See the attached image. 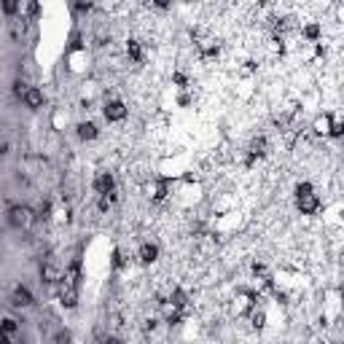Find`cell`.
I'll use <instances>...</instances> for the list:
<instances>
[{
  "instance_id": "obj_19",
  "label": "cell",
  "mask_w": 344,
  "mask_h": 344,
  "mask_svg": "<svg viewBox=\"0 0 344 344\" xmlns=\"http://www.w3.org/2000/svg\"><path fill=\"white\" fill-rule=\"evenodd\" d=\"M296 194H298V196H306V194H312V186L310 183H301L298 188H296Z\"/></svg>"
},
{
  "instance_id": "obj_16",
  "label": "cell",
  "mask_w": 344,
  "mask_h": 344,
  "mask_svg": "<svg viewBox=\"0 0 344 344\" xmlns=\"http://www.w3.org/2000/svg\"><path fill=\"white\" fill-rule=\"evenodd\" d=\"M70 339H73L70 331H60V334H56V344H70Z\"/></svg>"
},
{
  "instance_id": "obj_22",
  "label": "cell",
  "mask_w": 344,
  "mask_h": 344,
  "mask_svg": "<svg viewBox=\"0 0 344 344\" xmlns=\"http://www.w3.org/2000/svg\"><path fill=\"white\" fill-rule=\"evenodd\" d=\"M3 154H8V142H0V156Z\"/></svg>"
},
{
  "instance_id": "obj_21",
  "label": "cell",
  "mask_w": 344,
  "mask_h": 344,
  "mask_svg": "<svg viewBox=\"0 0 344 344\" xmlns=\"http://www.w3.org/2000/svg\"><path fill=\"white\" fill-rule=\"evenodd\" d=\"M76 8H78V11H89V8H92V3H78Z\"/></svg>"
},
{
  "instance_id": "obj_1",
  "label": "cell",
  "mask_w": 344,
  "mask_h": 344,
  "mask_svg": "<svg viewBox=\"0 0 344 344\" xmlns=\"http://www.w3.org/2000/svg\"><path fill=\"white\" fill-rule=\"evenodd\" d=\"M8 220H11V226L24 228L32 220V210H30V207H24V204H16V207H11V210H8Z\"/></svg>"
},
{
  "instance_id": "obj_4",
  "label": "cell",
  "mask_w": 344,
  "mask_h": 344,
  "mask_svg": "<svg viewBox=\"0 0 344 344\" xmlns=\"http://www.w3.org/2000/svg\"><path fill=\"white\" fill-rule=\"evenodd\" d=\"M298 210L304 212V215H312V212H318V207H320V199L314 196V194H306V196H298Z\"/></svg>"
},
{
  "instance_id": "obj_10",
  "label": "cell",
  "mask_w": 344,
  "mask_h": 344,
  "mask_svg": "<svg viewBox=\"0 0 344 344\" xmlns=\"http://www.w3.org/2000/svg\"><path fill=\"white\" fill-rule=\"evenodd\" d=\"M40 274H43V280H46V282H56V280H60V269L52 266V264H46V266L40 269Z\"/></svg>"
},
{
  "instance_id": "obj_7",
  "label": "cell",
  "mask_w": 344,
  "mask_h": 344,
  "mask_svg": "<svg viewBox=\"0 0 344 344\" xmlns=\"http://www.w3.org/2000/svg\"><path fill=\"white\" fill-rule=\"evenodd\" d=\"M156 258H159V248L150 245V242H146V245L140 248V261H142V264H154Z\"/></svg>"
},
{
  "instance_id": "obj_18",
  "label": "cell",
  "mask_w": 344,
  "mask_h": 344,
  "mask_svg": "<svg viewBox=\"0 0 344 344\" xmlns=\"http://www.w3.org/2000/svg\"><path fill=\"white\" fill-rule=\"evenodd\" d=\"M16 8H19V6L14 3V0H6V3H3V11L6 14H16Z\"/></svg>"
},
{
  "instance_id": "obj_5",
  "label": "cell",
  "mask_w": 344,
  "mask_h": 344,
  "mask_svg": "<svg viewBox=\"0 0 344 344\" xmlns=\"http://www.w3.org/2000/svg\"><path fill=\"white\" fill-rule=\"evenodd\" d=\"M94 191H97V194H102V196L113 194V178L108 175V172H100V175L94 178Z\"/></svg>"
},
{
  "instance_id": "obj_8",
  "label": "cell",
  "mask_w": 344,
  "mask_h": 344,
  "mask_svg": "<svg viewBox=\"0 0 344 344\" xmlns=\"http://www.w3.org/2000/svg\"><path fill=\"white\" fill-rule=\"evenodd\" d=\"M24 105L27 108H40L43 105V92L40 89H27L24 92Z\"/></svg>"
},
{
  "instance_id": "obj_2",
  "label": "cell",
  "mask_w": 344,
  "mask_h": 344,
  "mask_svg": "<svg viewBox=\"0 0 344 344\" xmlns=\"http://www.w3.org/2000/svg\"><path fill=\"white\" fill-rule=\"evenodd\" d=\"M126 116V105L121 102V100H110V102L105 105V118L108 121H121Z\"/></svg>"
},
{
  "instance_id": "obj_6",
  "label": "cell",
  "mask_w": 344,
  "mask_h": 344,
  "mask_svg": "<svg viewBox=\"0 0 344 344\" xmlns=\"http://www.w3.org/2000/svg\"><path fill=\"white\" fill-rule=\"evenodd\" d=\"M14 304L16 306H30L32 304V293L27 288H22V285H16V288H14Z\"/></svg>"
},
{
  "instance_id": "obj_15",
  "label": "cell",
  "mask_w": 344,
  "mask_h": 344,
  "mask_svg": "<svg viewBox=\"0 0 344 344\" xmlns=\"http://www.w3.org/2000/svg\"><path fill=\"white\" fill-rule=\"evenodd\" d=\"M264 320H266V314H264V312H256V314H253V328H264Z\"/></svg>"
},
{
  "instance_id": "obj_3",
  "label": "cell",
  "mask_w": 344,
  "mask_h": 344,
  "mask_svg": "<svg viewBox=\"0 0 344 344\" xmlns=\"http://www.w3.org/2000/svg\"><path fill=\"white\" fill-rule=\"evenodd\" d=\"M60 298H62V304L68 306V310H73V306L78 304V290H76V285H73V282H62Z\"/></svg>"
},
{
  "instance_id": "obj_11",
  "label": "cell",
  "mask_w": 344,
  "mask_h": 344,
  "mask_svg": "<svg viewBox=\"0 0 344 344\" xmlns=\"http://www.w3.org/2000/svg\"><path fill=\"white\" fill-rule=\"evenodd\" d=\"M172 304H175L178 310H183V306L188 304V296H186L183 290H172Z\"/></svg>"
},
{
  "instance_id": "obj_12",
  "label": "cell",
  "mask_w": 344,
  "mask_h": 344,
  "mask_svg": "<svg viewBox=\"0 0 344 344\" xmlns=\"http://www.w3.org/2000/svg\"><path fill=\"white\" fill-rule=\"evenodd\" d=\"M14 331H16V322H14V320H3V322H0V336H11Z\"/></svg>"
},
{
  "instance_id": "obj_13",
  "label": "cell",
  "mask_w": 344,
  "mask_h": 344,
  "mask_svg": "<svg viewBox=\"0 0 344 344\" xmlns=\"http://www.w3.org/2000/svg\"><path fill=\"white\" fill-rule=\"evenodd\" d=\"M129 56H132V60H142V48H140V43L138 40H129Z\"/></svg>"
},
{
  "instance_id": "obj_17",
  "label": "cell",
  "mask_w": 344,
  "mask_h": 344,
  "mask_svg": "<svg viewBox=\"0 0 344 344\" xmlns=\"http://www.w3.org/2000/svg\"><path fill=\"white\" fill-rule=\"evenodd\" d=\"M304 35H306V38H318V35H320V27H318V24H310V27L304 30Z\"/></svg>"
},
{
  "instance_id": "obj_9",
  "label": "cell",
  "mask_w": 344,
  "mask_h": 344,
  "mask_svg": "<svg viewBox=\"0 0 344 344\" xmlns=\"http://www.w3.org/2000/svg\"><path fill=\"white\" fill-rule=\"evenodd\" d=\"M78 138H81V140H94V138H97V126L92 124V121L78 124Z\"/></svg>"
},
{
  "instance_id": "obj_14",
  "label": "cell",
  "mask_w": 344,
  "mask_h": 344,
  "mask_svg": "<svg viewBox=\"0 0 344 344\" xmlns=\"http://www.w3.org/2000/svg\"><path fill=\"white\" fill-rule=\"evenodd\" d=\"M48 212H52V207H48V202H46V204H40V210H38V215H35V218H38V220H46Z\"/></svg>"
},
{
  "instance_id": "obj_23",
  "label": "cell",
  "mask_w": 344,
  "mask_h": 344,
  "mask_svg": "<svg viewBox=\"0 0 344 344\" xmlns=\"http://www.w3.org/2000/svg\"><path fill=\"white\" fill-rule=\"evenodd\" d=\"M102 344H121V342H118V339H116V336H110V339H105V342H102Z\"/></svg>"
},
{
  "instance_id": "obj_20",
  "label": "cell",
  "mask_w": 344,
  "mask_h": 344,
  "mask_svg": "<svg viewBox=\"0 0 344 344\" xmlns=\"http://www.w3.org/2000/svg\"><path fill=\"white\" fill-rule=\"evenodd\" d=\"M342 132H344V126L339 124V121H334V124H331V134H334V138H342Z\"/></svg>"
}]
</instances>
